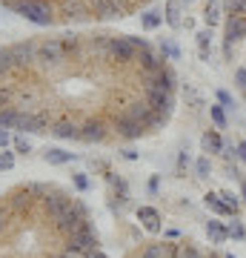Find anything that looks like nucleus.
<instances>
[{"mask_svg":"<svg viewBox=\"0 0 246 258\" xmlns=\"http://www.w3.org/2000/svg\"><path fill=\"white\" fill-rule=\"evenodd\" d=\"M123 115L143 123V120L152 115V109H149V103H146V101H129V106H126V112H123Z\"/></svg>","mask_w":246,"mask_h":258,"instance_id":"a211bd4d","label":"nucleus"},{"mask_svg":"<svg viewBox=\"0 0 246 258\" xmlns=\"http://www.w3.org/2000/svg\"><path fill=\"white\" fill-rule=\"evenodd\" d=\"M12 166H15V155L12 152H0V172L3 169H12Z\"/></svg>","mask_w":246,"mask_h":258,"instance_id":"c9c22d12","label":"nucleus"},{"mask_svg":"<svg viewBox=\"0 0 246 258\" xmlns=\"http://www.w3.org/2000/svg\"><path fill=\"white\" fill-rule=\"evenodd\" d=\"M6 230V215H3V212H0V232Z\"/></svg>","mask_w":246,"mask_h":258,"instance_id":"de8ad7c7","label":"nucleus"},{"mask_svg":"<svg viewBox=\"0 0 246 258\" xmlns=\"http://www.w3.org/2000/svg\"><path fill=\"white\" fill-rule=\"evenodd\" d=\"M163 12H166V23H169L172 29H181V26H183V18H181V0H169Z\"/></svg>","mask_w":246,"mask_h":258,"instance_id":"6ab92c4d","label":"nucleus"},{"mask_svg":"<svg viewBox=\"0 0 246 258\" xmlns=\"http://www.w3.org/2000/svg\"><path fill=\"white\" fill-rule=\"evenodd\" d=\"M226 9L232 15H243L246 18V0H226Z\"/></svg>","mask_w":246,"mask_h":258,"instance_id":"c756f323","label":"nucleus"},{"mask_svg":"<svg viewBox=\"0 0 246 258\" xmlns=\"http://www.w3.org/2000/svg\"><path fill=\"white\" fill-rule=\"evenodd\" d=\"M66 57H69V52L63 49L60 37H46V40H40V43H37V60H40L43 66H49V69L63 66Z\"/></svg>","mask_w":246,"mask_h":258,"instance_id":"f257e3e1","label":"nucleus"},{"mask_svg":"<svg viewBox=\"0 0 246 258\" xmlns=\"http://www.w3.org/2000/svg\"><path fill=\"white\" fill-rule=\"evenodd\" d=\"M206 235H209V241H212V244H223V241L229 238L226 227H220L218 221H209V224H206Z\"/></svg>","mask_w":246,"mask_h":258,"instance_id":"412c9836","label":"nucleus"},{"mask_svg":"<svg viewBox=\"0 0 246 258\" xmlns=\"http://www.w3.org/2000/svg\"><path fill=\"white\" fill-rule=\"evenodd\" d=\"M129 40H132V43L137 46V52H143V49H149V43H146L143 37H135V35H129Z\"/></svg>","mask_w":246,"mask_h":258,"instance_id":"37998d69","label":"nucleus"},{"mask_svg":"<svg viewBox=\"0 0 246 258\" xmlns=\"http://www.w3.org/2000/svg\"><path fill=\"white\" fill-rule=\"evenodd\" d=\"M103 135H106V126L101 120H86L80 126V141H86V144H98V141H103Z\"/></svg>","mask_w":246,"mask_h":258,"instance_id":"4468645a","label":"nucleus"},{"mask_svg":"<svg viewBox=\"0 0 246 258\" xmlns=\"http://www.w3.org/2000/svg\"><path fill=\"white\" fill-rule=\"evenodd\" d=\"M146 103H149V109L152 112H160V115H172V106H175V98L172 92H166V89H157V86H149L146 89Z\"/></svg>","mask_w":246,"mask_h":258,"instance_id":"423d86ee","label":"nucleus"},{"mask_svg":"<svg viewBox=\"0 0 246 258\" xmlns=\"http://www.w3.org/2000/svg\"><path fill=\"white\" fill-rule=\"evenodd\" d=\"M46 126H49V118L35 112H18V120H15V129L20 132H46Z\"/></svg>","mask_w":246,"mask_h":258,"instance_id":"9b49d317","label":"nucleus"},{"mask_svg":"<svg viewBox=\"0 0 246 258\" xmlns=\"http://www.w3.org/2000/svg\"><path fill=\"white\" fill-rule=\"evenodd\" d=\"M218 101L223 103V106H235V101H232V95H229V92H223V89L218 92Z\"/></svg>","mask_w":246,"mask_h":258,"instance_id":"79ce46f5","label":"nucleus"},{"mask_svg":"<svg viewBox=\"0 0 246 258\" xmlns=\"http://www.w3.org/2000/svg\"><path fill=\"white\" fill-rule=\"evenodd\" d=\"M83 258H106V255H103V252H98V249H92V252H86Z\"/></svg>","mask_w":246,"mask_h":258,"instance_id":"49530a36","label":"nucleus"},{"mask_svg":"<svg viewBox=\"0 0 246 258\" xmlns=\"http://www.w3.org/2000/svg\"><path fill=\"white\" fill-rule=\"evenodd\" d=\"M89 9H92V15H95L98 20L123 18V3H120V0H92Z\"/></svg>","mask_w":246,"mask_h":258,"instance_id":"6e6552de","label":"nucleus"},{"mask_svg":"<svg viewBox=\"0 0 246 258\" xmlns=\"http://www.w3.org/2000/svg\"><path fill=\"white\" fill-rule=\"evenodd\" d=\"M240 192H243V201H246V181H243V186H240Z\"/></svg>","mask_w":246,"mask_h":258,"instance_id":"3c124183","label":"nucleus"},{"mask_svg":"<svg viewBox=\"0 0 246 258\" xmlns=\"http://www.w3.org/2000/svg\"><path fill=\"white\" fill-rule=\"evenodd\" d=\"M246 37V18L243 15H232L226 23V40H223V55H232V46H235L237 40H243Z\"/></svg>","mask_w":246,"mask_h":258,"instance_id":"0eeeda50","label":"nucleus"},{"mask_svg":"<svg viewBox=\"0 0 246 258\" xmlns=\"http://www.w3.org/2000/svg\"><path fill=\"white\" fill-rule=\"evenodd\" d=\"M55 224H57V230H60V232L74 235L80 227H86V207H83V204H72V210L63 212Z\"/></svg>","mask_w":246,"mask_h":258,"instance_id":"7ed1b4c3","label":"nucleus"},{"mask_svg":"<svg viewBox=\"0 0 246 258\" xmlns=\"http://www.w3.org/2000/svg\"><path fill=\"white\" fill-rule=\"evenodd\" d=\"M178 258H203L201 252L195 247H181V252H178Z\"/></svg>","mask_w":246,"mask_h":258,"instance_id":"e433bc0d","label":"nucleus"},{"mask_svg":"<svg viewBox=\"0 0 246 258\" xmlns=\"http://www.w3.org/2000/svg\"><path fill=\"white\" fill-rule=\"evenodd\" d=\"M198 178H209V172H212V164H209V158H201L198 161Z\"/></svg>","mask_w":246,"mask_h":258,"instance_id":"f704fd0d","label":"nucleus"},{"mask_svg":"<svg viewBox=\"0 0 246 258\" xmlns=\"http://www.w3.org/2000/svg\"><path fill=\"white\" fill-rule=\"evenodd\" d=\"M237 158L246 164V141H240V144H237Z\"/></svg>","mask_w":246,"mask_h":258,"instance_id":"a18cd8bd","label":"nucleus"},{"mask_svg":"<svg viewBox=\"0 0 246 258\" xmlns=\"http://www.w3.org/2000/svg\"><path fill=\"white\" fill-rule=\"evenodd\" d=\"M49 258H69V252H57V255H49Z\"/></svg>","mask_w":246,"mask_h":258,"instance_id":"09e8293b","label":"nucleus"},{"mask_svg":"<svg viewBox=\"0 0 246 258\" xmlns=\"http://www.w3.org/2000/svg\"><path fill=\"white\" fill-rule=\"evenodd\" d=\"M115 132H118L120 138L135 141V138H140V135L146 132V126L140 123V120H132V118H126V115L120 112V115H115Z\"/></svg>","mask_w":246,"mask_h":258,"instance_id":"9d476101","label":"nucleus"},{"mask_svg":"<svg viewBox=\"0 0 246 258\" xmlns=\"http://www.w3.org/2000/svg\"><path fill=\"white\" fill-rule=\"evenodd\" d=\"M212 258H218V255H212Z\"/></svg>","mask_w":246,"mask_h":258,"instance_id":"5fc2aeb1","label":"nucleus"},{"mask_svg":"<svg viewBox=\"0 0 246 258\" xmlns=\"http://www.w3.org/2000/svg\"><path fill=\"white\" fill-rule=\"evenodd\" d=\"M201 144H203V149H206V152H223V141H220L218 132H206Z\"/></svg>","mask_w":246,"mask_h":258,"instance_id":"4be33fe9","label":"nucleus"},{"mask_svg":"<svg viewBox=\"0 0 246 258\" xmlns=\"http://www.w3.org/2000/svg\"><path fill=\"white\" fill-rule=\"evenodd\" d=\"M209 115H212V120H215V123H218L220 129L226 126V115H223V109H220V106H212Z\"/></svg>","mask_w":246,"mask_h":258,"instance_id":"72a5a7b5","label":"nucleus"},{"mask_svg":"<svg viewBox=\"0 0 246 258\" xmlns=\"http://www.w3.org/2000/svg\"><path fill=\"white\" fill-rule=\"evenodd\" d=\"M235 83H237V86H240V89H243V92H246V66H243V69H237V72H235Z\"/></svg>","mask_w":246,"mask_h":258,"instance_id":"ea45409f","label":"nucleus"},{"mask_svg":"<svg viewBox=\"0 0 246 258\" xmlns=\"http://www.w3.org/2000/svg\"><path fill=\"white\" fill-rule=\"evenodd\" d=\"M206 204H209V207L218 212V215H232V212L226 210V204L220 201V195H218V192H209V195H206Z\"/></svg>","mask_w":246,"mask_h":258,"instance_id":"5701e85b","label":"nucleus"},{"mask_svg":"<svg viewBox=\"0 0 246 258\" xmlns=\"http://www.w3.org/2000/svg\"><path fill=\"white\" fill-rule=\"evenodd\" d=\"M20 15L26 20H32L35 26H49L52 23V6L46 0H26L20 6Z\"/></svg>","mask_w":246,"mask_h":258,"instance_id":"f03ea898","label":"nucleus"},{"mask_svg":"<svg viewBox=\"0 0 246 258\" xmlns=\"http://www.w3.org/2000/svg\"><path fill=\"white\" fill-rule=\"evenodd\" d=\"M157 26H160V12L155 9L143 12V29H157Z\"/></svg>","mask_w":246,"mask_h":258,"instance_id":"cd10ccee","label":"nucleus"},{"mask_svg":"<svg viewBox=\"0 0 246 258\" xmlns=\"http://www.w3.org/2000/svg\"><path fill=\"white\" fill-rule=\"evenodd\" d=\"M109 52H112V60H118V63H132L137 57V46L129 40V35H112L109 40Z\"/></svg>","mask_w":246,"mask_h":258,"instance_id":"20e7f679","label":"nucleus"},{"mask_svg":"<svg viewBox=\"0 0 246 258\" xmlns=\"http://www.w3.org/2000/svg\"><path fill=\"white\" fill-rule=\"evenodd\" d=\"M12 144H15V149H18V152H23V155H26L29 149H32V144H29L26 138H15Z\"/></svg>","mask_w":246,"mask_h":258,"instance_id":"58836bf2","label":"nucleus"},{"mask_svg":"<svg viewBox=\"0 0 246 258\" xmlns=\"http://www.w3.org/2000/svg\"><path fill=\"white\" fill-rule=\"evenodd\" d=\"M181 3H192V0H181Z\"/></svg>","mask_w":246,"mask_h":258,"instance_id":"864d4df0","label":"nucleus"},{"mask_svg":"<svg viewBox=\"0 0 246 258\" xmlns=\"http://www.w3.org/2000/svg\"><path fill=\"white\" fill-rule=\"evenodd\" d=\"M203 18H206V23H209V29L215 26V23H218V9H215V3H206V12H203Z\"/></svg>","mask_w":246,"mask_h":258,"instance_id":"473e14b6","label":"nucleus"},{"mask_svg":"<svg viewBox=\"0 0 246 258\" xmlns=\"http://www.w3.org/2000/svg\"><path fill=\"white\" fill-rule=\"evenodd\" d=\"M223 258H235V255H232V252H229V255H223Z\"/></svg>","mask_w":246,"mask_h":258,"instance_id":"603ef678","label":"nucleus"},{"mask_svg":"<svg viewBox=\"0 0 246 258\" xmlns=\"http://www.w3.org/2000/svg\"><path fill=\"white\" fill-rule=\"evenodd\" d=\"M60 43H63V49L72 55V52H77L80 49V35H74V32H69V35L60 37Z\"/></svg>","mask_w":246,"mask_h":258,"instance_id":"b1692460","label":"nucleus"},{"mask_svg":"<svg viewBox=\"0 0 246 258\" xmlns=\"http://www.w3.org/2000/svg\"><path fill=\"white\" fill-rule=\"evenodd\" d=\"M9 52H12L15 69H26V66H32L37 60V43L35 40H20V43L9 46Z\"/></svg>","mask_w":246,"mask_h":258,"instance_id":"39448f33","label":"nucleus"},{"mask_svg":"<svg viewBox=\"0 0 246 258\" xmlns=\"http://www.w3.org/2000/svg\"><path fill=\"white\" fill-rule=\"evenodd\" d=\"M15 120H18V112L15 109H6V106H3V109H0V126L3 129H15Z\"/></svg>","mask_w":246,"mask_h":258,"instance_id":"a878e982","label":"nucleus"},{"mask_svg":"<svg viewBox=\"0 0 246 258\" xmlns=\"http://www.w3.org/2000/svg\"><path fill=\"white\" fill-rule=\"evenodd\" d=\"M3 103H6V92H0V109H3Z\"/></svg>","mask_w":246,"mask_h":258,"instance_id":"8fccbe9b","label":"nucleus"},{"mask_svg":"<svg viewBox=\"0 0 246 258\" xmlns=\"http://www.w3.org/2000/svg\"><path fill=\"white\" fill-rule=\"evenodd\" d=\"M160 52H163V57H181V52L172 40H160Z\"/></svg>","mask_w":246,"mask_h":258,"instance_id":"2f4dec72","label":"nucleus"},{"mask_svg":"<svg viewBox=\"0 0 246 258\" xmlns=\"http://www.w3.org/2000/svg\"><path fill=\"white\" fill-rule=\"evenodd\" d=\"M43 158L49 161V164H69V161H74V152H66V149H57V147H49L43 152Z\"/></svg>","mask_w":246,"mask_h":258,"instance_id":"aec40b11","label":"nucleus"},{"mask_svg":"<svg viewBox=\"0 0 246 258\" xmlns=\"http://www.w3.org/2000/svg\"><path fill=\"white\" fill-rule=\"evenodd\" d=\"M74 186H77V189H89V178L83 175V172H77V175H74Z\"/></svg>","mask_w":246,"mask_h":258,"instance_id":"a19ab883","label":"nucleus"},{"mask_svg":"<svg viewBox=\"0 0 246 258\" xmlns=\"http://www.w3.org/2000/svg\"><path fill=\"white\" fill-rule=\"evenodd\" d=\"M137 63H140V72L143 75H152V72H160L163 69V57L160 55H155L152 49H143V52H137V57H135Z\"/></svg>","mask_w":246,"mask_h":258,"instance_id":"ddd939ff","label":"nucleus"},{"mask_svg":"<svg viewBox=\"0 0 246 258\" xmlns=\"http://www.w3.org/2000/svg\"><path fill=\"white\" fill-rule=\"evenodd\" d=\"M43 204H46V212L52 215V221H57L63 212L72 210L74 201H69V198H66V195H60V192H46L43 195Z\"/></svg>","mask_w":246,"mask_h":258,"instance_id":"f8f14e48","label":"nucleus"},{"mask_svg":"<svg viewBox=\"0 0 246 258\" xmlns=\"http://www.w3.org/2000/svg\"><path fill=\"white\" fill-rule=\"evenodd\" d=\"M218 195H220V201L226 204V210L232 212V215H237V210H240V201H237L235 195H232V192H218Z\"/></svg>","mask_w":246,"mask_h":258,"instance_id":"c85d7f7f","label":"nucleus"},{"mask_svg":"<svg viewBox=\"0 0 246 258\" xmlns=\"http://www.w3.org/2000/svg\"><path fill=\"white\" fill-rule=\"evenodd\" d=\"M137 218L143 221V227L149 232H160V215H157V210H152V207H140V210H137Z\"/></svg>","mask_w":246,"mask_h":258,"instance_id":"f3484780","label":"nucleus"},{"mask_svg":"<svg viewBox=\"0 0 246 258\" xmlns=\"http://www.w3.org/2000/svg\"><path fill=\"white\" fill-rule=\"evenodd\" d=\"M226 232H229V238H237V241L246 235V230H243V224H240V221H232V224L226 227Z\"/></svg>","mask_w":246,"mask_h":258,"instance_id":"7c9ffc66","label":"nucleus"},{"mask_svg":"<svg viewBox=\"0 0 246 258\" xmlns=\"http://www.w3.org/2000/svg\"><path fill=\"white\" fill-rule=\"evenodd\" d=\"M140 258H166V244H149Z\"/></svg>","mask_w":246,"mask_h":258,"instance_id":"bb28decb","label":"nucleus"},{"mask_svg":"<svg viewBox=\"0 0 246 258\" xmlns=\"http://www.w3.org/2000/svg\"><path fill=\"white\" fill-rule=\"evenodd\" d=\"M9 144H12V138H9V132H6V129L0 126V149H3V147H9Z\"/></svg>","mask_w":246,"mask_h":258,"instance_id":"c03bdc74","label":"nucleus"},{"mask_svg":"<svg viewBox=\"0 0 246 258\" xmlns=\"http://www.w3.org/2000/svg\"><path fill=\"white\" fill-rule=\"evenodd\" d=\"M69 249H74V252H92V249H98V235L92 232L89 224L80 227L74 235H69Z\"/></svg>","mask_w":246,"mask_h":258,"instance_id":"1a4fd4ad","label":"nucleus"},{"mask_svg":"<svg viewBox=\"0 0 246 258\" xmlns=\"http://www.w3.org/2000/svg\"><path fill=\"white\" fill-rule=\"evenodd\" d=\"M63 15L72 20H86V18H92V9H89V3H83V0H63Z\"/></svg>","mask_w":246,"mask_h":258,"instance_id":"2eb2a0df","label":"nucleus"},{"mask_svg":"<svg viewBox=\"0 0 246 258\" xmlns=\"http://www.w3.org/2000/svg\"><path fill=\"white\" fill-rule=\"evenodd\" d=\"M12 69H15V63H12V52L9 49H0V78L9 75Z\"/></svg>","mask_w":246,"mask_h":258,"instance_id":"393cba45","label":"nucleus"},{"mask_svg":"<svg viewBox=\"0 0 246 258\" xmlns=\"http://www.w3.org/2000/svg\"><path fill=\"white\" fill-rule=\"evenodd\" d=\"M209 40H212V29H203V32H198V43H201V49L209 46Z\"/></svg>","mask_w":246,"mask_h":258,"instance_id":"4c0bfd02","label":"nucleus"},{"mask_svg":"<svg viewBox=\"0 0 246 258\" xmlns=\"http://www.w3.org/2000/svg\"><path fill=\"white\" fill-rule=\"evenodd\" d=\"M52 135L60 141H72V138H80V126L74 123V120H57L55 126H52Z\"/></svg>","mask_w":246,"mask_h":258,"instance_id":"dca6fc26","label":"nucleus"}]
</instances>
